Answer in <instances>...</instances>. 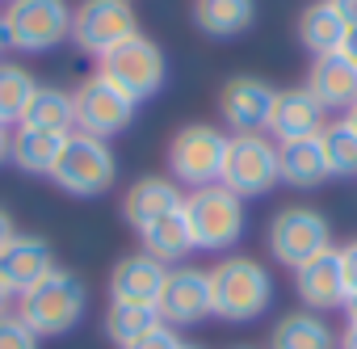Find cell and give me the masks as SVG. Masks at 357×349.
I'll return each instance as SVG.
<instances>
[{
    "label": "cell",
    "mask_w": 357,
    "mask_h": 349,
    "mask_svg": "<svg viewBox=\"0 0 357 349\" xmlns=\"http://www.w3.org/2000/svg\"><path fill=\"white\" fill-rule=\"evenodd\" d=\"M211 295H215V320L252 324L273 303V274L257 257H223L211 269Z\"/></svg>",
    "instance_id": "1"
},
{
    "label": "cell",
    "mask_w": 357,
    "mask_h": 349,
    "mask_svg": "<svg viewBox=\"0 0 357 349\" xmlns=\"http://www.w3.org/2000/svg\"><path fill=\"white\" fill-rule=\"evenodd\" d=\"M89 311V286L80 274L55 265L38 286H30L17 299V315L38 332V336H63L72 328H80Z\"/></svg>",
    "instance_id": "2"
},
{
    "label": "cell",
    "mask_w": 357,
    "mask_h": 349,
    "mask_svg": "<svg viewBox=\"0 0 357 349\" xmlns=\"http://www.w3.org/2000/svg\"><path fill=\"white\" fill-rule=\"evenodd\" d=\"M51 181L72 194V198H101L114 190L118 181V156L109 147V139H97V135H84V131H72L63 139V151L51 168Z\"/></svg>",
    "instance_id": "3"
},
{
    "label": "cell",
    "mask_w": 357,
    "mask_h": 349,
    "mask_svg": "<svg viewBox=\"0 0 357 349\" xmlns=\"http://www.w3.org/2000/svg\"><path fill=\"white\" fill-rule=\"evenodd\" d=\"M5 47L17 55H47L72 38V5L68 0H5Z\"/></svg>",
    "instance_id": "4"
},
{
    "label": "cell",
    "mask_w": 357,
    "mask_h": 349,
    "mask_svg": "<svg viewBox=\"0 0 357 349\" xmlns=\"http://www.w3.org/2000/svg\"><path fill=\"white\" fill-rule=\"evenodd\" d=\"M185 223L198 253H227L240 244L248 228V211H244V198L231 194L227 186H206L185 194Z\"/></svg>",
    "instance_id": "5"
},
{
    "label": "cell",
    "mask_w": 357,
    "mask_h": 349,
    "mask_svg": "<svg viewBox=\"0 0 357 349\" xmlns=\"http://www.w3.org/2000/svg\"><path fill=\"white\" fill-rule=\"evenodd\" d=\"M227 139L219 126L211 122H190L172 135L168 143V177L181 186L185 194L190 190H206V186H219L223 177V160H227Z\"/></svg>",
    "instance_id": "6"
},
{
    "label": "cell",
    "mask_w": 357,
    "mask_h": 349,
    "mask_svg": "<svg viewBox=\"0 0 357 349\" xmlns=\"http://www.w3.org/2000/svg\"><path fill=\"white\" fill-rule=\"evenodd\" d=\"M265 244H269V257L294 274L298 265H307L311 257H319V253L332 248V223H328L324 211L294 202V207H282L269 219Z\"/></svg>",
    "instance_id": "7"
},
{
    "label": "cell",
    "mask_w": 357,
    "mask_h": 349,
    "mask_svg": "<svg viewBox=\"0 0 357 349\" xmlns=\"http://www.w3.org/2000/svg\"><path fill=\"white\" fill-rule=\"evenodd\" d=\"M219 186H227L240 198H261V194L278 190L282 186V147L265 131L261 135H231Z\"/></svg>",
    "instance_id": "8"
},
{
    "label": "cell",
    "mask_w": 357,
    "mask_h": 349,
    "mask_svg": "<svg viewBox=\"0 0 357 349\" xmlns=\"http://www.w3.org/2000/svg\"><path fill=\"white\" fill-rule=\"evenodd\" d=\"M139 34V13L130 0H80L72 9V43L84 55H109Z\"/></svg>",
    "instance_id": "9"
},
{
    "label": "cell",
    "mask_w": 357,
    "mask_h": 349,
    "mask_svg": "<svg viewBox=\"0 0 357 349\" xmlns=\"http://www.w3.org/2000/svg\"><path fill=\"white\" fill-rule=\"evenodd\" d=\"M101 76L114 80L126 97L135 101H147L164 89V76H168V59L164 51L147 38V34H135L126 38L122 47H114L109 55H101Z\"/></svg>",
    "instance_id": "10"
},
{
    "label": "cell",
    "mask_w": 357,
    "mask_h": 349,
    "mask_svg": "<svg viewBox=\"0 0 357 349\" xmlns=\"http://www.w3.org/2000/svg\"><path fill=\"white\" fill-rule=\"evenodd\" d=\"M72 97H76V131L97 135V139L122 135V131L135 122V110H139V101L126 97V93H122L114 80H105L101 72H93Z\"/></svg>",
    "instance_id": "11"
},
{
    "label": "cell",
    "mask_w": 357,
    "mask_h": 349,
    "mask_svg": "<svg viewBox=\"0 0 357 349\" xmlns=\"http://www.w3.org/2000/svg\"><path fill=\"white\" fill-rule=\"evenodd\" d=\"M160 324L168 328H194L215 315V295H211V269L198 265H172L164 278V290L155 299Z\"/></svg>",
    "instance_id": "12"
},
{
    "label": "cell",
    "mask_w": 357,
    "mask_h": 349,
    "mask_svg": "<svg viewBox=\"0 0 357 349\" xmlns=\"http://www.w3.org/2000/svg\"><path fill=\"white\" fill-rule=\"evenodd\" d=\"M278 89L261 76H231L219 89V114L231 126V135H261L269 126Z\"/></svg>",
    "instance_id": "13"
},
{
    "label": "cell",
    "mask_w": 357,
    "mask_h": 349,
    "mask_svg": "<svg viewBox=\"0 0 357 349\" xmlns=\"http://www.w3.org/2000/svg\"><path fill=\"white\" fill-rule=\"evenodd\" d=\"M294 290H298L307 311H319V315H328L336 307L344 311L349 282H344V269H340V248H328V253L311 257L307 265H298L294 269Z\"/></svg>",
    "instance_id": "14"
},
{
    "label": "cell",
    "mask_w": 357,
    "mask_h": 349,
    "mask_svg": "<svg viewBox=\"0 0 357 349\" xmlns=\"http://www.w3.org/2000/svg\"><path fill=\"white\" fill-rule=\"evenodd\" d=\"M324 105L298 84V89H278V101H273V114H269V126L265 135L273 143H298V139H319V131L328 126L324 122Z\"/></svg>",
    "instance_id": "15"
},
{
    "label": "cell",
    "mask_w": 357,
    "mask_h": 349,
    "mask_svg": "<svg viewBox=\"0 0 357 349\" xmlns=\"http://www.w3.org/2000/svg\"><path fill=\"white\" fill-rule=\"evenodd\" d=\"M181 207H185V190L176 186L172 177H155V172L139 177V181L122 194V219H126L135 232H147L151 223H160L164 215L181 211Z\"/></svg>",
    "instance_id": "16"
},
{
    "label": "cell",
    "mask_w": 357,
    "mask_h": 349,
    "mask_svg": "<svg viewBox=\"0 0 357 349\" xmlns=\"http://www.w3.org/2000/svg\"><path fill=\"white\" fill-rule=\"evenodd\" d=\"M51 269H55V248L43 236H30V232H17L9 240V248L0 253V282H5L17 299L30 286H38Z\"/></svg>",
    "instance_id": "17"
},
{
    "label": "cell",
    "mask_w": 357,
    "mask_h": 349,
    "mask_svg": "<svg viewBox=\"0 0 357 349\" xmlns=\"http://www.w3.org/2000/svg\"><path fill=\"white\" fill-rule=\"evenodd\" d=\"M164 278H168V265H160L147 253H130L109 269V299L114 303H147V307H155V299L164 290Z\"/></svg>",
    "instance_id": "18"
},
{
    "label": "cell",
    "mask_w": 357,
    "mask_h": 349,
    "mask_svg": "<svg viewBox=\"0 0 357 349\" xmlns=\"http://www.w3.org/2000/svg\"><path fill=\"white\" fill-rule=\"evenodd\" d=\"M324 110H349L357 101V64H349L340 51L336 55H319L311 59L307 84H303Z\"/></svg>",
    "instance_id": "19"
},
{
    "label": "cell",
    "mask_w": 357,
    "mask_h": 349,
    "mask_svg": "<svg viewBox=\"0 0 357 349\" xmlns=\"http://www.w3.org/2000/svg\"><path fill=\"white\" fill-rule=\"evenodd\" d=\"M340 336L332 332V324L319 311H286L273 328H269V349H336Z\"/></svg>",
    "instance_id": "20"
},
{
    "label": "cell",
    "mask_w": 357,
    "mask_h": 349,
    "mask_svg": "<svg viewBox=\"0 0 357 349\" xmlns=\"http://www.w3.org/2000/svg\"><path fill=\"white\" fill-rule=\"evenodd\" d=\"M63 139L68 135H51V131H38V126H17L13 131V143H9V164H17L30 177H51V168L63 151Z\"/></svg>",
    "instance_id": "21"
},
{
    "label": "cell",
    "mask_w": 357,
    "mask_h": 349,
    "mask_svg": "<svg viewBox=\"0 0 357 349\" xmlns=\"http://www.w3.org/2000/svg\"><path fill=\"white\" fill-rule=\"evenodd\" d=\"M139 240H143V253L147 257H155L160 265H181L190 253H194V236H190V223H185V207L181 211H172V215H164L160 223H151L147 232H139Z\"/></svg>",
    "instance_id": "22"
},
{
    "label": "cell",
    "mask_w": 357,
    "mask_h": 349,
    "mask_svg": "<svg viewBox=\"0 0 357 349\" xmlns=\"http://www.w3.org/2000/svg\"><path fill=\"white\" fill-rule=\"evenodd\" d=\"M278 147H282V186L315 190V186H324L332 177L319 139H298V143H278Z\"/></svg>",
    "instance_id": "23"
},
{
    "label": "cell",
    "mask_w": 357,
    "mask_h": 349,
    "mask_svg": "<svg viewBox=\"0 0 357 349\" xmlns=\"http://www.w3.org/2000/svg\"><path fill=\"white\" fill-rule=\"evenodd\" d=\"M340 38H344V22L336 17V9L328 5V0H311V5L298 13V43H303V51L311 59L336 55Z\"/></svg>",
    "instance_id": "24"
},
{
    "label": "cell",
    "mask_w": 357,
    "mask_h": 349,
    "mask_svg": "<svg viewBox=\"0 0 357 349\" xmlns=\"http://www.w3.org/2000/svg\"><path fill=\"white\" fill-rule=\"evenodd\" d=\"M252 0H194V26L206 38H240L252 26Z\"/></svg>",
    "instance_id": "25"
},
{
    "label": "cell",
    "mask_w": 357,
    "mask_h": 349,
    "mask_svg": "<svg viewBox=\"0 0 357 349\" xmlns=\"http://www.w3.org/2000/svg\"><path fill=\"white\" fill-rule=\"evenodd\" d=\"M22 122H26V126H38V131H51V135H72V131H76V97H72L68 89L38 84ZM22 122H17V126H22Z\"/></svg>",
    "instance_id": "26"
},
{
    "label": "cell",
    "mask_w": 357,
    "mask_h": 349,
    "mask_svg": "<svg viewBox=\"0 0 357 349\" xmlns=\"http://www.w3.org/2000/svg\"><path fill=\"white\" fill-rule=\"evenodd\" d=\"M155 324H160V311L147 307V303H114V299H109V307H105V315H101V328H105V336H109L118 349H126L130 341H139V336L151 332Z\"/></svg>",
    "instance_id": "27"
},
{
    "label": "cell",
    "mask_w": 357,
    "mask_h": 349,
    "mask_svg": "<svg viewBox=\"0 0 357 349\" xmlns=\"http://www.w3.org/2000/svg\"><path fill=\"white\" fill-rule=\"evenodd\" d=\"M34 89H38V80L30 76V68L0 64V126H13V122L26 118Z\"/></svg>",
    "instance_id": "28"
},
{
    "label": "cell",
    "mask_w": 357,
    "mask_h": 349,
    "mask_svg": "<svg viewBox=\"0 0 357 349\" xmlns=\"http://www.w3.org/2000/svg\"><path fill=\"white\" fill-rule=\"evenodd\" d=\"M319 147H324V160H328L332 177H357V131L349 126V118L328 122L319 131Z\"/></svg>",
    "instance_id": "29"
},
{
    "label": "cell",
    "mask_w": 357,
    "mask_h": 349,
    "mask_svg": "<svg viewBox=\"0 0 357 349\" xmlns=\"http://www.w3.org/2000/svg\"><path fill=\"white\" fill-rule=\"evenodd\" d=\"M0 349H43V336L13 311L0 320Z\"/></svg>",
    "instance_id": "30"
},
{
    "label": "cell",
    "mask_w": 357,
    "mask_h": 349,
    "mask_svg": "<svg viewBox=\"0 0 357 349\" xmlns=\"http://www.w3.org/2000/svg\"><path fill=\"white\" fill-rule=\"evenodd\" d=\"M126 349H181V336H176V328H168V324H155L151 332H143Z\"/></svg>",
    "instance_id": "31"
},
{
    "label": "cell",
    "mask_w": 357,
    "mask_h": 349,
    "mask_svg": "<svg viewBox=\"0 0 357 349\" xmlns=\"http://www.w3.org/2000/svg\"><path fill=\"white\" fill-rule=\"evenodd\" d=\"M340 269H344L349 295H357V240H349V244L340 248Z\"/></svg>",
    "instance_id": "32"
},
{
    "label": "cell",
    "mask_w": 357,
    "mask_h": 349,
    "mask_svg": "<svg viewBox=\"0 0 357 349\" xmlns=\"http://www.w3.org/2000/svg\"><path fill=\"white\" fill-rule=\"evenodd\" d=\"M328 5L336 9V17L344 22V30H349V26H357V0H328Z\"/></svg>",
    "instance_id": "33"
},
{
    "label": "cell",
    "mask_w": 357,
    "mask_h": 349,
    "mask_svg": "<svg viewBox=\"0 0 357 349\" xmlns=\"http://www.w3.org/2000/svg\"><path fill=\"white\" fill-rule=\"evenodd\" d=\"M17 236V223H13V215L5 211V207H0V253H5L9 248V240Z\"/></svg>",
    "instance_id": "34"
},
{
    "label": "cell",
    "mask_w": 357,
    "mask_h": 349,
    "mask_svg": "<svg viewBox=\"0 0 357 349\" xmlns=\"http://www.w3.org/2000/svg\"><path fill=\"white\" fill-rule=\"evenodd\" d=\"M340 55H344L349 64H357V26L344 30V38H340Z\"/></svg>",
    "instance_id": "35"
},
{
    "label": "cell",
    "mask_w": 357,
    "mask_h": 349,
    "mask_svg": "<svg viewBox=\"0 0 357 349\" xmlns=\"http://www.w3.org/2000/svg\"><path fill=\"white\" fill-rule=\"evenodd\" d=\"M13 299H17V295H13L5 282H0V320H5V315H13Z\"/></svg>",
    "instance_id": "36"
},
{
    "label": "cell",
    "mask_w": 357,
    "mask_h": 349,
    "mask_svg": "<svg viewBox=\"0 0 357 349\" xmlns=\"http://www.w3.org/2000/svg\"><path fill=\"white\" fill-rule=\"evenodd\" d=\"M336 349H357V324H344V332H340V345Z\"/></svg>",
    "instance_id": "37"
},
{
    "label": "cell",
    "mask_w": 357,
    "mask_h": 349,
    "mask_svg": "<svg viewBox=\"0 0 357 349\" xmlns=\"http://www.w3.org/2000/svg\"><path fill=\"white\" fill-rule=\"evenodd\" d=\"M9 143H13V131H9V126H0V164L9 160Z\"/></svg>",
    "instance_id": "38"
},
{
    "label": "cell",
    "mask_w": 357,
    "mask_h": 349,
    "mask_svg": "<svg viewBox=\"0 0 357 349\" xmlns=\"http://www.w3.org/2000/svg\"><path fill=\"white\" fill-rule=\"evenodd\" d=\"M344 315H349V324H357V295H349V303H344Z\"/></svg>",
    "instance_id": "39"
},
{
    "label": "cell",
    "mask_w": 357,
    "mask_h": 349,
    "mask_svg": "<svg viewBox=\"0 0 357 349\" xmlns=\"http://www.w3.org/2000/svg\"><path fill=\"white\" fill-rule=\"evenodd\" d=\"M349 126H353V131H357V101H353V105H349Z\"/></svg>",
    "instance_id": "40"
},
{
    "label": "cell",
    "mask_w": 357,
    "mask_h": 349,
    "mask_svg": "<svg viewBox=\"0 0 357 349\" xmlns=\"http://www.w3.org/2000/svg\"><path fill=\"white\" fill-rule=\"evenodd\" d=\"M0 51H5V26H0Z\"/></svg>",
    "instance_id": "41"
},
{
    "label": "cell",
    "mask_w": 357,
    "mask_h": 349,
    "mask_svg": "<svg viewBox=\"0 0 357 349\" xmlns=\"http://www.w3.org/2000/svg\"><path fill=\"white\" fill-rule=\"evenodd\" d=\"M181 349H202V345H185V341H181Z\"/></svg>",
    "instance_id": "42"
},
{
    "label": "cell",
    "mask_w": 357,
    "mask_h": 349,
    "mask_svg": "<svg viewBox=\"0 0 357 349\" xmlns=\"http://www.w3.org/2000/svg\"><path fill=\"white\" fill-rule=\"evenodd\" d=\"M240 349H252V345H240Z\"/></svg>",
    "instance_id": "43"
}]
</instances>
